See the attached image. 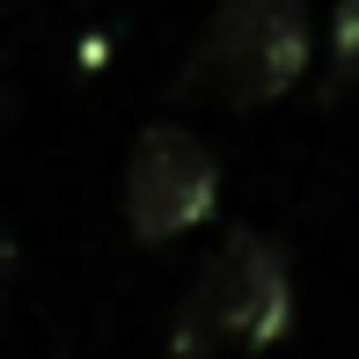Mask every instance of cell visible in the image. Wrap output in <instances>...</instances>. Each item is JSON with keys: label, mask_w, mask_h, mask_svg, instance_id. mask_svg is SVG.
Wrapping results in <instances>:
<instances>
[{"label": "cell", "mask_w": 359, "mask_h": 359, "mask_svg": "<svg viewBox=\"0 0 359 359\" xmlns=\"http://www.w3.org/2000/svg\"><path fill=\"white\" fill-rule=\"evenodd\" d=\"M286 330H293V271H286L279 242L227 235L220 250L198 264V279L184 286L169 345L184 359L191 352H220V345L264 352V345H279Z\"/></svg>", "instance_id": "1"}, {"label": "cell", "mask_w": 359, "mask_h": 359, "mask_svg": "<svg viewBox=\"0 0 359 359\" xmlns=\"http://www.w3.org/2000/svg\"><path fill=\"white\" fill-rule=\"evenodd\" d=\"M308 52H316V37H308L301 0H220L184 59V81L250 110V103H279L308 74Z\"/></svg>", "instance_id": "2"}, {"label": "cell", "mask_w": 359, "mask_h": 359, "mask_svg": "<svg viewBox=\"0 0 359 359\" xmlns=\"http://www.w3.org/2000/svg\"><path fill=\"white\" fill-rule=\"evenodd\" d=\"M220 198V161L191 125H147L125 154V227L133 242L191 235Z\"/></svg>", "instance_id": "3"}, {"label": "cell", "mask_w": 359, "mask_h": 359, "mask_svg": "<svg viewBox=\"0 0 359 359\" xmlns=\"http://www.w3.org/2000/svg\"><path fill=\"white\" fill-rule=\"evenodd\" d=\"M330 74L337 88H359V0H337L330 15Z\"/></svg>", "instance_id": "4"}, {"label": "cell", "mask_w": 359, "mask_h": 359, "mask_svg": "<svg viewBox=\"0 0 359 359\" xmlns=\"http://www.w3.org/2000/svg\"><path fill=\"white\" fill-rule=\"evenodd\" d=\"M0 271H8V242H0Z\"/></svg>", "instance_id": "5"}]
</instances>
